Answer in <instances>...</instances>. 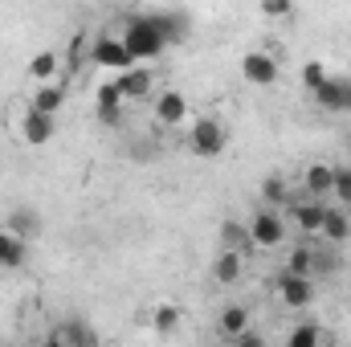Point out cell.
Masks as SVG:
<instances>
[{"label": "cell", "mask_w": 351, "mask_h": 347, "mask_svg": "<svg viewBox=\"0 0 351 347\" xmlns=\"http://www.w3.org/2000/svg\"><path fill=\"white\" fill-rule=\"evenodd\" d=\"M123 90L119 82H106V86H98V119L102 123H119V115H123Z\"/></svg>", "instance_id": "20"}, {"label": "cell", "mask_w": 351, "mask_h": 347, "mask_svg": "<svg viewBox=\"0 0 351 347\" xmlns=\"http://www.w3.org/2000/svg\"><path fill=\"white\" fill-rule=\"evenodd\" d=\"M123 41H127V49H131L135 62H156V58H164V49H168V37H164L156 12L131 16V21L123 25Z\"/></svg>", "instance_id": "1"}, {"label": "cell", "mask_w": 351, "mask_h": 347, "mask_svg": "<svg viewBox=\"0 0 351 347\" xmlns=\"http://www.w3.org/2000/svg\"><path fill=\"white\" fill-rule=\"evenodd\" d=\"M331 192L339 196V204H343V208H351V168H348V164H339V168H335V184H331Z\"/></svg>", "instance_id": "28"}, {"label": "cell", "mask_w": 351, "mask_h": 347, "mask_svg": "<svg viewBox=\"0 0 351 347\" xmlns=\"http://www.w3.org/2000/svg\"><path fill=\"white\" fill-rule=\"evenodd\" d=\"M241 274H245V254H237V250H217V258H213V278H217L221 286H237Z\"/></svg>", "instance_id": "14"}, {"label": "cell", "mask_w": 351, "mask_h": 347, "mask_svg": "<svg viewBox=\"0 0 351 347\" xmlns=\"http://www.w3.org/2000/svg\"><path fill=\"white\" fill-rule=\"evenodd\" d=\"M217 246H221V250H237V254L254 250L250 225H241L237 217H225V221H221V229H217Z\"/></svg>", "instance_id": "15"}, {"label": "cell", "mask_w": 351, "mask_h": 347, "mask_svg": "<svg viewBox=\"0 0 351 347\" xmlns=\"http://www.w3.org/2000/svg\"><path fill=\"white\" fill-rule=\"evenodd\" d=\"M156 16H160V29H164L168 45H184V41H188V33H192L188 12H156Z\"/></svg>", "instance_id": "22"}, {"label": "cell", "mask_w": 351, "mask_h": 347, "mask_svg": "<svg viewBox=\"0 0 351 347\" xmlns=\"http://www.w3.org/2000/svg\"><path fill=\"white\" fill-rule=\"evenodd\" d=\"M86 58H90V45H86V37H82V33H78V37H70V45H66V62H70V66L78 70V66H82Z\"/></svg>", "instance_id": "31"}, {"label": "cell", "mask_w": 351, "mask_h": 347, "mask_svg": "<svg viewBox=\"0 0 351 347\" xmlns=\"http://www.w3.org/2000/svg\"><path fill=\"white\" fill-rule=\"evenodd\" d=\"M188 147H192V156H200V160L225 156V147H229L225 123H221V119H196L192 131H188Z\"/></svg>", "instance_id": "2"}, {"label": "cell", "mask_w": 351, "mask_h": 347, "mask_svg": "<svg viewBox=\"0 0 351 347\" xmlns=\"http://www.w3.org/2000/svg\"><path fill=\"white\" fill-rule=\"evenodd\" d=\"M286 270H294V274H311V278H315V250H311L306 241L294 246L290 258H286Z\"/></svg>", "instance_id": "27"}, {"label": "cell", "mask_w": 351, "mask_h": 347, "mask_svg": "<svg viewBox=\"0 0 351 347\" xmlns=\"http://www.w3.org/2000/svg\"><path fill=\"white\" fill-rule=\"evenodd\" d=\"M311 94H315V102H319L323 110L348 115V78H331V74H327V82L319 90H311Z\"/></svg>", "instance_id": "13"}, {"label": "cell", "mask_w": 351, "mask_h": 347, "mask_svg": "<svg viewBox=\"0 0 351 347\" xmlns=\"http://www.w3.org/2000/svg\"><path fill=\"white\" fill-rule=\"evenodd\" d=\"M147 319H152V331H156V335H176V331H180V319H184V311H180L176 302H160V307H156Z\"/></svg>", "instance_id": "23"}, {"label": "cell", "mask_w": 351, "mask_h": 347, "mask_svg": "<svg viewBox=\"0 0 351 347\" xmlns=\"http://www.w3.org/2000/svg\"><path fill=\"white\" fill-rule=\"evenodd\" d=\"M298 78H302V86L306 90H319L323 82H327V66H323V62H306Z\"/></svg>", "instance_id": "29"}, {"label": "cell", "mask_w": 351, "mask_h": 347, "mask_svg": "<svg viewBox=\"0 0 351 347\" xmlns=\"http://www.w3.org/2000/svg\"><path fill=\"white\" fill-rule=\"evenodd\" d=\"M53 135H58V115H45V110L29 106L25 119H21V139H25L29 147H45Z\"/></svg>", "instance_id": "6"}, {"label": "cell", "mask_w": 351, "mask_h": 347, "mask_svg": "<svg viewBox=\"0 0 351 347\" xmlns=\"http://www.w3.org/2000/svg\"><path fill=\"white\" fill-rule=\"evenodd\" d=\"M323 213H327V204H323L319 196H306V200L290 204V217H294V225H298L306 237H315V233H319V225H323Z\"/></svg>", "instance_id": "12"}, {"label": "cell", "mask_w": 351, "mask_h": 347, "mask_svg": "<svg viewBox=\"0 0 351 347\" xmlns=\"http://www.w3.org/2000/svg\"><path fill=\"white\" fill-rule=\"evenodd\" d=\"M49 344L53 347H94L98 344V331L82 323V319H74V323H58L53 331H49Z\"/></svg>", "instance_id": "10"}, {"label": "cell", "mask_w": 351, "mask_h": 347, "mask_svg": "<svg viewBox=\"0 0 351 347\" xmlns=\"http://www.w3.org/2000/svg\"><path fill=\"white\" fill-rule=\"evenodd\" d=\"M33 106L45 110V115H62V106H66V90L58 86V82H41L37 94H33Z\"/></svg>", "instance_id": "24"}, {"label": "cell", "mask_w": 351, "mask_h": 347, "mask_svg": "<svg viewBox=\"0 0 351 347\" xmlns=\"http://www.w3.org/2000/svg\"><path fill=\"white\" fill-rule=\"evenodd\" d=\"M90 62H94V66H102V70H110V74H123V70H131V66H135V58H131L127 41H123V37H114V33H102V37L90 45Z\"/></svg>", "instance_id": "4"}, {"label": "cell", "mask_w": 351, "mask_h": 347, "mask_svg": "<svg viewBox=\"0 0 351 347\" xmlns=\"http://www.w3.org/2000/svg\"><path fill=\"white\" fill-rule=\"evenodd\" d=\"M327 339H331V335H327L319 323H298V327L286 335V344L290 347H319V344H327Z\"/></svg>", "instance_id": "25"}, {"label": "cell", "mask_w": 351, "mask_h": 347, "mask_svg": "<svg viewBox=\"0 0 351 347\" xmlns=\"http://www.w3.org/2000/svg\"><path fill=\"white\" fill-rule=\"evenodd\" d=\"M274 294H278L282 307H290V311H306V307L315 302V278H311V274L282 270V274L274 278Z\"/></svg>", "instance_id": "3"}, {"label": "cell", "mask_w": 351, "mask_h": 347, "mask_svg": "<svg viewBox=\"0 0 351 347\" xmlns=\"http://www.w3.org/2000/svg\"><path fill=\"white\" fill-rule=\"evenodd\" d=\"M188 115H192V106H188V98H184L176 86L156 94V123H164V127H180V123H188Z\"/></svg>", "instance_id": "9"}, {"label": "cell", "mask_w": 351, "mask_h": 347, "mask_svg": "<svg viewBox=\"0 0 351 347\" xmlns=\"http://www.w3.org/2000/svg\"><path fill=\"white\" fill-rule=\"evenodd\" d=\"M114 82H119V90H123V98H127V102H143V98L152 94V86H156V74L147 70V62H135V66H131V70H123Z\"/></svg>", "instance_id": "8"}, {"label": "cell", "mask_w": 351, "mask_h": 347, "mask_svg": "<svg viewBox=\"0 0 351 347\" xmlns=\"http://www.w3.org/2000/svg\"><path fill=\"white\" fill-rule=\"evenodd\" d=\"M29 261V241L25 237H16L8 225L0 229V270H21Z\"/></svg>", "instance_id": "16"}, {"label": "cell", "mask_w": 351, "mask_h": 347, "mask_svg": "<svg viewBox=\"0 0 351 347\" xmlns=\"http://www.w3.org/2000/svg\"><path fill=\"white\" fill-rule=\"evenodd\" d=\"M262 200H265V204H274V208L290 200V184H286V176H278V172L265 176V180H262Z\"/></svg>", "instance_id": "26"}, {"label": "cell", "mask_w": 351, "mask_h": 347, "mask_svg": "<svg viewBox=\"0 0 351 347\" xmlns=\"http://www.w3.org/2000/svg\"><path fill=\"white\" fill-rule=\"evenodd\" d=\"M319 237H323L327 246H343V241H351V217H348V208H343V204H335V208H327V213H323Z\"/></svg>", "instance_id": "11"}, {"label": "cell", "mask_w": 351, "mask_h": 347, "mask_svg": "<svg viewBox=\"0 0 351 347\" xmlns=\"http://www.w3.org/2000/svg\"><path fill=\"white\" fill-rule=\"evenodd\" d=\"M241 78L258 90L274 86V82H278V62H274V53H265V49L245 53V58H241Z\"/></svg>", "instance_id": "7"}, {"label": "cell", "mask_w": 351, "mask_h": 347, "mask_svg": "<svg viewBox=\"0 0 351 347\" xmlns=\"http://www.w3.org/2000/svg\"><path fill=\"white\" fill-rule=\"evenodd\" d=\"M250 319H254V315H250V307L229 302V307L221 311V335H225V339H237V335L250 327Z\"/></svg>", "instance_id": "21"}, {"label": "cell", "mask_w": 351, "mask_h": 347, "mask_svg": "<svg viewBox=\"0 0 351 347\" xmlns=\"http://www.w3.org/2000/svg\"><path fill=\"white\" fill-rule=\"evenodd\" d=\"M302 184H306V196H327L331 192V184H335V164H311L306 172H302Z\"/></svg>", "instance_id": "19"}, {"label": "cell", "mask_w": 351, "mask_h": 347, "mask_svg": "<svg viewBox=\"0 0 351 347\" xmlns=\"http://www.w3.org/2000/svg\"><path fill=\"white\" fill-rule=\"evenodd\" d=\"M250 237H254L258 250H274V246H282V241H286V217H282L274 204H265L262 213L250 217Z\"/></svg>", "instance_id": "5"}, {"label": "cell", "mask_w": 351, "mask_h": 347, "mask_svg": "<svg viewBox=\"0 0 351 347\" xmlns=\"http://www.w3.org/2000/svg\"><path fill=\"white\" fill-rule=\"evenodd\" d=\"M258 8H262V16H269V21H286L294 12V0H258Z\"/></svg>", "instance_id": "30"}, {"label": "cell", "mask_w": 351, "mask_h": 347, "mask_svg": "<svg viewBox=\"0 0 351 347\" xmlns=\"http://www.w3.org/2000/svg\"><path fill=\"white\" fill-rule=\"evenodd\" d=\"M58 74H62V53H53V49H41V53H33V62H29V78L41 86V82H58Z\"/></svg>", "instance_id": "17"}, {"label": "cell", "mask_w": 351, "mask_h": 347, "mask_svg": "<svg viewBox=\"0 0 351 347\" xmlns=\"http://www.w3.org/2000/svg\"><path fill=\"white\" fill-rule=\"evenodd\" d=\"M348 143H351V135H348Z\"/></svg>", "instance_id": "32"}, {"label": "cell", "mask_w": 351, "mask_h": 347, "mask_svg": "<svg viewBox=\"0 0 351 347\" xmlns=\"http://www.w3.org/2000/svg\"><path fill=\"white\" fill-rule=\"evenodd\" d=\"M8 229H12L16 237L33 241V237L41 233V217H37V208H29V204H16V208L8 213Z\"/></svg>", "instance_id": "18"}]
</instances>
